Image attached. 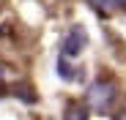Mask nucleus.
I'll return each instance as SVG.
<instances>
[{
  "label": "nucleus",
  "instance_id": "obj_1",
  "mask_svg": "<svg viewBox=\"0 0 126 120\" xmlns=\"http://www.w3.org/2000/svg\"><path fill=\"white\" fill-rule=\"evenodd\" d=\"M85 101L93 112H107L110 104L115 101V85L107 82V79H99V82H93L85 93Z\"/></svg>",
  "mask_w": 126,
  "mask_h": 120
},
{
  "label": "nucleus",
  "instance_id": "obj_2",
  "mask_svg": "<svg viewBox=\"0 0 126 120\" xmlns=\"http://www.w3.org/2000/svg\"><path fill=\"white\" fill-rule=\"evenodd\" d=\"M85 44H88L85 30H82V27H74V30L66 36V41H63V55H66V57H77L82 49H85Z\"/></svg>",
  "mask_w": 126,
  "mask_h": 120
},
{
  "label": "nucleus",
  "instance_id": "obj_3",
  "mask_svg": "<svg viewBox=\"0 0 126 120\" xmlns=\"http://www.w3.org/2000/svg\"><path fill=\"white\" fill-rule=\"evenodd\" d=\"M91 3H93V8H96L101 16H107V14L118 6V0H91Z\"/></svg>",
  "mask_w": 126,
  "mask_h": 120
},
{
  "label": "nucleus",
  "instance_id": "obj_4",
  "mask_svg": "<svg viewBox=\"0 0 126 120\" xmlns=\"http://www.w3.org/2000/svg\"><path fill=\"white\" fill-rule=\"evenodd\" d=\"M69 120H88V109L85 107H71L69 109Z\"/></svg>",
  "mask_w": 126,
  "mask_h": 120
},
{
  "label": "nucleus",
  "instance_id": "obj_5",
  "mask_svg": "<svg viewBox=\"0 0 126 120\" xmlns=\"http://www.w3.org/2000/svg\"><path fill=\"white\" fill-rule=\"evenodd\" d=\"M115 120H126V112H118V115H115Z\"/></svg>",
  "mask_w": 126,
  "mask_h": 120
},
{
  "label": "nucleus",
  "instance_id": "obj_6",
  "mask_svg": "<svg viewBox=\"0 0 126 120\" xmlns=\"http://www.w3.org/2000/svg\"><path fill=\"white\" fill-rule=\"evenodd\" d=\"M118 6H121V8H126V0H118Z\"/></svg>",
  "mask_w": 126,
  "mask_h": 120
},
{
  "label": "nucleus",
  "instance_id": "obj_7",
  "mask_svg": "<svg viewBox=\"0 0 126 120\" xmlns=\"http://www.w3.org/2000/svg\"><path fill=\"white\" fill-rule=\"evenodd\" d=\"M0 74H3V66H0Z\"/></svg>",
  "mask_w": 126,
  "mask_h": 120
}]
</instances>
